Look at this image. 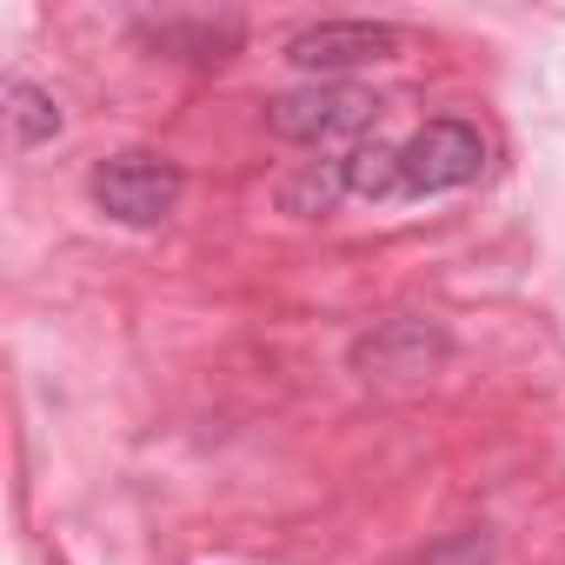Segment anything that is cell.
Returning <instances> with one entry per match:
<instances>
[{
  "mask_svg": "<svg viewBox=\"0 0 565 565\" xmlns=\"http://www.w3.org/2000/svg\"><path fill=\"white\" fill-rule=\"evenodd\" d=\"M393 54H406V34L393 21H320L287 41V61L307 74H347V67L393 61Z\"/></svg>",
  "mask_w": 565,
  "mask_h": 565,
  "instance_id": "cell-4",
  "label": "cell"
},
{
  "mask_svg": "<svg viewBox=\"0 0 565 565\" xmlns=\"http://www.w3.org/2000/svg\"><path fill=\"white\" fill-rule=\"evenodd\" d=\"M373 120H380V94L373 87H347V81H320V87H300V94L266 100V127L279 140H300V147L353 140Z\"/></svg>",
  "mask_w": 565,
  "mask_h": 565,
  "instance_id": "cell-1",
  "label": "cell"
},
{
  "mask_svg": "<svg viewBox=\"0 0 565 565\" xmlns=\"http://www.w3.org/2000/svg\"><path fill=\"white\" fill-rule=\"evenodd\" d=\"M140 34L153 41V47H167V54H180V61H226L233 47H239V21L226 14V21H140Z\"/></svg>",
  "mask_w": 565,
  "mask_h": 565,
  "instance_id": "cell-6",
  "label": "cell"
},
{
  "mask_svg": "<svg viewBox=\"0 0 565 565\" xmlns=\"http://www.w3.org/2000/svg\"><path fill=\"white\" fill-rule=\"evenodd\" d=\"M0 94H8V147H14V153H28V147H41V140L61 134V107H54L47 87H34V81L14 74Z\"/></svg>",
  "mask_w": 565,
  "mask_h": 565,
  "instance_id": "cell-7",
  "label": "cell"
},
{
  "mask_svg": "<svg viewBox=\"0 0 565 565\" xmlns=\"http://www.w3.org/2000/svg\"><path fill=\"white\" fill-rule=\"evenodd\" d=\"M479 173H486V134L472 120H426L399 147V200L452 193V186H472Z\"/></svg>",
  "mask_w": 565,
  "mask_h": 565,
  "instance_id": "cell-2",
  "label": "cell"
},
{
  "mask_svg": "<svg viewBox=\"0 0 565 565\" xmlns=\"http://www.w3.org/2000/svg\"><path fill=\"white\" fill-rule=\"evenodd\" d=\"M94 206L120 226H160L173 206H180V167L173 160H153V153H114L94 167Z\"/></svg>",
  "mask_w": 565,
  "mask_h": 565,
  "instance_id": "cell-3",
  "label": "cell"
},
{
  "mask_svg": "<svg viewBox=\"0 0 565 565\" xmlns=\"http://www.w3.org/2000/svg\"><path fill=\"white\" fill-rule=\"evenodd\" d=\"M439 360H446V333L419 313H399L353 347V366L366 380H426V373H439Z\"/></svg>",
  "mask_w": 565,
  "mask_h": 565,
  "instance_id": "cell-5",
  "label": "cell"
},
{
  "mask_svg": "<svg viewBox=\"0 0 565 565\" xmlns=\"http://www.w3.org/2000/svg\"><path fill=\"white\" fill-rule=\"evenodd\" d=\"M492 558V539L486 532H452V539H439L419 565H486Z\"/></svg>",
  "mask_w": 565,
  "mask_h": 565,
  "instance_id": "cell-8",
  "label": "cell"
}]
</instances>
